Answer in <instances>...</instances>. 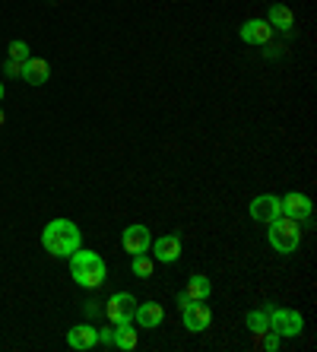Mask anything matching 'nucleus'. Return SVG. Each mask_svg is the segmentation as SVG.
<instances>
[{"mask_svg":"<svg viewBox=\"0 0 317 352\" xmlns=\"http://www.w3.org/2000/svg\"><path fill=\"white\" fill-rule=\"evenodd\" d=\"M41 245L54 257H70L74 251L83 248V232H80V226L70 219H51L48 226H45V232H41Z\"/></svg>","mask_w":317,"mask_h":352,"instance_id":"obj_1","label":"nucleus"},{"mask_svg":"<svg viewBox=\"0 0 317 352\" xmlns=\"http://www.w3.org/2000/svg\"><path fill=\"white\" fill-rule=\"evenodd\" d=\"M70 273H74L76 286H83V289H102L108 279V267L102 261V254L83 251V248L70 254Z\"/></svg>","mask_w":317,"mask_h":352,"instance_id":"obj_2","label":"nucleus"},{"mask_svg":"<svg viewBox=\"0 0 317 352\" xmlns=\"http://www.w3.org/2000/svg\"><path fill=\"white\" fill-rule=\"evenodd\" d=\"M267 241L273 245L276 254H295L301 245V222L289 219V216H276L273 222H267Z\"/></svg>","mask_w":317,"mask_h":352,"instance_id":"obj_3","label":"nucleus"},{"mask_svg":"<svg viewBox=\"0 0 317 352\" xmlns=\"http://www.w3.org/2000/svg\"><path fill=\"white\" fill-rule=\"evenodd\" d=\"M133 311H137V298L131 292H114L105 302V318L114 327L118 324H133Z\"/></svg>","mask_w":317,"mask_h":352,"instance_id":"obj_4","label":"nucleus"},{"mask_svg":"<svg viewBox=\"0 0 317 352\" xmlns=\"http://www.w3.org/2000/svg\"><path fill=\"white\" fill-rule=\"evenodd\" d=\"M270 330L279 336H298L305 330V318L295 308H276V311H270Z\"/></svg>","mask_w":317,"mask_h":352,"instance_id":"obj_5","label":"nucleus"},{"mask_svg":"<svg viewBox=\"0 0 317 352\" xmlns=\"http://www.w3.org/2000/svg\"><path fill=\"white\" fill-rule=\"evenodd\" d=\"M181 324H184V330H190V333H204V330L212 324L210 305H204V302H187L184 308H181Z\"/></svg>","mask_w":317,"mask_h":352,"instance_id":"obj_6","label":"nucleus"},{"mask_svg":"<svg viewBox=\"0 0 317 352\" xmlns=\"http://www.w3.org/2000/svg\"><path fill=\"white\" fill-rule=\"evenodd\" d=\"M121 245L127 254H146L149 245H153V235H149V229L143 226V222H133V226H127L121 235Z\"/></svg>","mask_w":317,"mask_h":352,"instance_id":"obj_7","label":"nucleus"},{"mask_svg":"<svg viewBox=\"0 0 317 352\" xmlns=\"http://www.w3.org/2000/svg\"><path fill=\"white\" fill-rule=\"evenodd\" d=\"M248 213H251L254 222H273L276 216H283V204H279L276 194H261L251 200Z\"/></svg>","mask_w":317,"mask_h":352,"instance_id":"obj_8","label":"nucleus"},{"mask_svg":"<svg viewBox=\"0 0 317 352\" xmlns=\"http://www.w3.org/2000/svg\"><path fill=\"white\" fill-rule=\"evenodd\" d=\"M67 346L76 352H89L98 346V327L96 324H76L67 330Z\"/></svg>","mask_w":317,"mask_h":352,"instance_id":"obj_9","label":"nucleus"},{"mask_svg":"<svg viewBox=\"0 0 317 352\" xmlns=\"http://www.w3.org/2000/svg\"><path fill=\"white\" fill-rule=\"evenodd\" d=\"M279 204H283V216H289V219L295 222H305L311 216V197L308 194H298V190H292V194L279 197Z\"/></svg>","mask_w":317,"mask_h":352,"instance_id":"obj_10","label":"nucleus"},{"mask_svg":"<svg viewBox=\"0 0 317 352\" xmlns=\"http://www.w3.org/2000/svg\"><path fill=\"white\" fill-rule=\"evenodd\" d=\"M153 254L159 263H175L181 257V235L178 232H171V235H162V238H155L153 245Z\"/></svg>","mask_w":317,"mask_h":352,"instance_id":"obj_11","label":"nucleus"},{"mask_svg":"<svg viewBox=\"0 0 317 352\" xmlns=\"http://www.w3.org/2000/svg\"><path fill=\"white\" fill-rule=\"evenodd\" d=\"M165 320V308L159 302H137V311H133V324L143 330H155Z\"/></svg>","mask_w":317,"mask_h":352,"instance_id":"obj_12","label":"nucleus"},{"mask_svg":"<svg viewBox=\"0 0 317 352\" xmlns=\"http://www.w3.org/2000/svg\"><path fill=\"white\" fill-rule=\"evenodd\" d=\"M238 35H241V41H248V45H267V41L273 38V25H270L267 19H248Z\"/></svg>","mask_w":317,"mask_h":352,"instance_id":"obj_13","label":"nucleus"},{"mask_svg":"<svg viewBox=\"0 0 317 352\" xmlns=\"http://www.w3.org/2000/svg\"><path fill=\"white\" fill-rule=\"evenodd\" d=\"M19 76H23L29 86H45V82L51 80V67L45 58H29V60H23V74Z\"/></svg>","mask_w":317,"mask_h":352,"instance_id":"obj_14","label":"nucleus"},{"mask_svg":"<svg viewBox=\"0 0 317 352\" xmlns=\"http://www.w3.org/2000/svg\"><path fill=\"white\" fill-rule=\"evenodd\" d=\"M267 23L273 25V29H279V32H292L295 25V13L289 7H283V3H273L267 13Z\"/></svg>","mask_w":317,"mask_h":352,"instance_id":"obj_15","label":"nucleus"},{"mask_svg":"<svg viewBox=\"0 0 317 352\" xmlns=\"http://www.w3.org/2000/svg\"><path fill=\"white\" fill-rule=\"evenodd\" d=\"M137 343H140V333L133 330V324H118V327H114L111 346H118V349H124V352H131V349H137Z\"/></svg>","mask_w":317,"mask_h":352,"instance_id":"obj_16","label":"nucleus"},{"mask_svg":"<svg viewBox=\"0 0 317 352\" xmlns=\"http://www.w3.org/2000/svg\"><path fill=\"white\" fill-rule=\"evenodd\" d=\"M187 298H194V302H206L210 298V292H212V286H210V279L204 276V273H194V276L187 279Z\"/></svg>","mask_w":317,"mask_h":352,"instance_id":"obj_17","label":"nucleus"},{"mask_svg":"<svg viewBox=\"0 0 317 352\" xmlns=\"http://www.w3.org/2000/svg\"><path fill=\"white\" fill-rule=\"evenodd\" d=\"M131 270H133V276H137V279H149V276H153V270H155V261L149 254H133Z\"/></svg>","mask_w":317,"mask_h":352,"instance_id":"obj_18","label":"nucleus"},{"mask_svg":"<svg viewBox=\"0 0 317 352\" xmlns=\"http://www.w3.org/2000/svg\"><path fill=\"white\" fill-rule=\"evenodd\" d=\"M248 330L257 336H263L270 330V311H251L248 314Z\"/></svg>","mask_w":317,"mask_h":352,"instance_id":"obj_19","label":"nucleus"},{"mask_svg":"<svg viewBox=\"0 0 317 352\" xmlns=\"http://www.w3.org/2000/svg\"><path fill=\"white\" fill-rule=\"evenodd\" d=\"M7 51H10V58L19 60V64L32 58V54H29V45H25V41H10V48H7Z\"/></svg>","mask_w":317,"mask_h":352,"instance_id":"obj_20","label":"nucleus"},{"mask_svg":"<svg viewBox=\"0 0 317 352\" xmlns=\"http://www.w3.org/2000/svg\"><path fill=\"white\" fill-rule=\"evenodd\" d=\"M263 349L276 352V349H279V333H273V330H267V333H263Z\"/></svg>","mask_w":317,"mask_h":352,"instance_id":"obj_21","label":"nucleus"},{"mask_svg":"<svg viewBox=\"0 0 317 352\" xmlns=\"http://www.w3.org/2000/svg\"><path fill=\"white\" fill-rule=\"evenodd\" d=\"M3 74H7V76H17V80H19V74H23V64H19V60H13V58H7V64H3Z\"/></svg>","mask_w":317,"mask_h":352,"instance_id":"obj_22","label":"nucleus"},{"mask_svg":"<svg viewBox=\"0 0 317 352\" xmlns=\"http://www.w3.org/2000/svg\"><path fill=\"white\" fill-rule=\"evenodd\" d=\"M83 311H86V318H102V314H105V308H102L98 302H86V305H83Z\"/></svg>","mask_w":317,"mask_h":352,"instance_id":"obj_23","label":"nucleus"},{"mask_svg":"<svg viewBox=\"0 0 317 352\" xmlns=\"http://www.w3.org/2000/svg\"><path fill=\"white\" fill-rule=\"evenodd\" d=\"M111 336H114V327H111V330H98V343L111 346Z\"/></svg>","mask_w":317,"mask_h":352,"instance_id":"obj_24","label":"nucleus"},{"mask_svg":"<svg viewBox=\"0 0 317 352\" xmlns=\"http://www.w3.org/2000/svg\"><path fill=\"white\" fill-rule=\"evenodd\" d=\"M187 302H194V298H187V292H178V305H181V308H184Z\"/></svg>","mask_w":317,"mask_h":352,"instance_id":"obj_25","label":"nucleus"},{"mask_svg":"<svg viewBox=\"0 0 317 352\" xmlns=\"http://www.w3.org/2000/svg\"><path fill=\"white\" fill-rule=\"evenodd\" d=\"M0 102H3V82H0Z\"/></svg>","mask_w":317,"mask_h":352,"instance_id":"obj_26","label":"nucleus"},{"mask_svg":"<svg viewBox=\"0 0 317 352\" xmlns=\"http://www.w3.org/2000/svg\"><path fill=\"white\" fill-rule=\"evenodd\" d=\"M3 121H7V115H3V111H0V124H3Z\"/></svg>","mask_w":317,"mask_h":352,"instance_id":"obj_27","label":"nucleus"}]
</instances>
